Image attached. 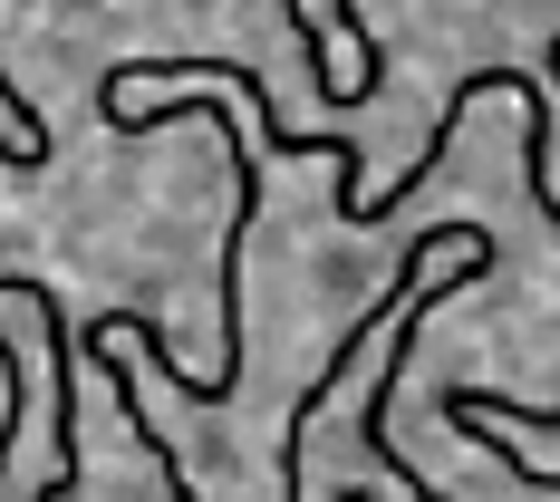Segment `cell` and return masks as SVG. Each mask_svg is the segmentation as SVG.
Segmentation results:
<instances>
[{
  "label": "cell",
  "mask_w": 560,
  "mask_h": 502,
  "mask_svg": "<svg viewBox=\"0 0 560 502\" xmlns=\"http://www.w3.org/2000/svg\"><path fill=\"white\" fill-rule=\"evenodd\" d=\"M483 396V387H474ZM483 406H512V396H483ZM512 425H560V406H512Z\"/></svg>",
  "instance_id": "cell-1"
}]
</instances>
